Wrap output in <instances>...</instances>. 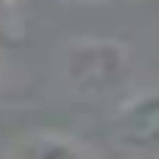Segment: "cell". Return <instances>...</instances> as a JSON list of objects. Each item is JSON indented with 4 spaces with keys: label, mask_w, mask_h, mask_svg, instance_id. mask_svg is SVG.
Wrapping results in <instances>:
<instances>
[{
    "label": "cell",
    "mask_w": 159,
    "mask_h": 159,
    "mask_svg": "<svg viewBox=\"0 0 159 159\" xmlns=\"http://www.w3.org/2000/svg\"><path fill=\"white\" fill-rule=\"evenodd\" d=\"M111 139L121 152L159 156V87L125 100L111 118Z\"/></svg>",
    "instance_id": "cell-2"
},
{
    "label": "cell",
    "mask_w": 159,
    "mask_h": 159,
    "mask_svg": "<svg viewBox=\"0 0 159 159\" xmlns=\"http://www.w3.org/2000/svg\"><path fill=\"white\" fill-rule=\"evenodd\" d=\"M17 4V0H0V17H4V14H11V7Z\"/></svg>",
    "instance_id": "cell-4"
},
{
    "label": "cell",
    "mask_w": 159,
    "mask_h": 159,
    "mask_svg": "<svg viewBox=\"0 0 159 159\" xmlns=\"http://www.w3.org/2000/svg\"><path fill=\"white\" fill-rule=\"evenodd\" d=\"M128 80V52L118 42H73L66 52V83L80 97H104Z\"/></svg>",
    "instance_id": "cell-1"
},
{
    "label": "cell",
    "mask_w": 159,
    "mask_h": 159,
    "mask_svg": "<svg viewBox=\"0 0 159 159\" xmlns=\"http://www.w3.org/2000/svg\"><path fill=\"white\" fill-rule=\"evenodd\" d=\"M0 80H4V59H0Z\"/></svg>",
    "instance_id": "cell-5"
},
{
    "label": "cell",
    "mask_w": 159,
    "mask_h": 159,
    "mask_svg": "<svg viewBox=\"0 0 159 159\" xmlns=\"http://www.w3.org/2000/svg\"><path fill=\"white\" fill-rule=\"evenodd\" d=\"M14 156H28V159H48V156H90V145H83L73 135L62 131H31L21 142L11 145Z\"/></svg>",
    "instance_id": "cell-3"
}]
</instances>
